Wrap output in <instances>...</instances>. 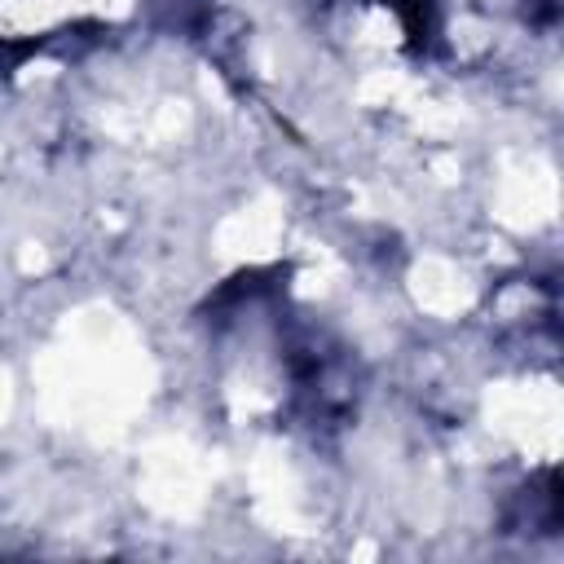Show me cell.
Segmentation results:
<instances>
[{"instance_id":"cell-1","label":"cell","mask_w":564,"mask_h":564,"mask_svg":"<svg viewBox=\"0 0 564 564\" xmlns=\"http://www.w3.org/2000/svg\"><path fill=\"white\" fill-rule=\"evenodd\" d=\"M388 4L401 13V22H405V31H410V40H414V44L432 35V13H436V0H388Z\"/></svg>"}]
</instances>
